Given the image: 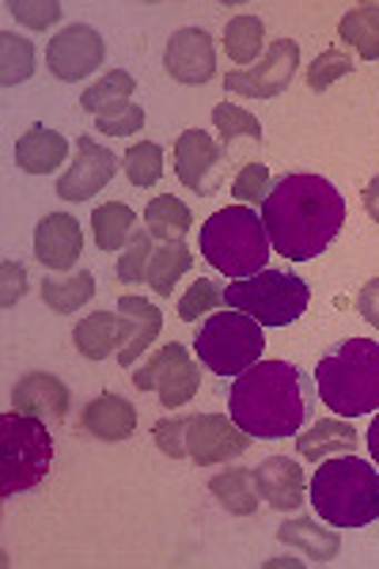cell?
<instances>
[{
    "label": "cell",
    "mask_w": 379,
    "mask_h": 569,
    "mask_svg": "<svg viewBox=\"0 0 379 569\" xmlns=\"http://www.w3.org/2000/svg\"><path fill=\"white\" fill-rule=\"evenodd\" d=\"M262 224L273 254H285L289 262H311L338 240L346 224V198L330 179L296 171L277 179L266 194Z\"/></svg>",
    "instance_id": "obj_1"
},
{
    "label": "cell",
    "mask_w": 379,
    "mask_h": 569,
    "mask_svg": "<svg viewBox=\"0 0 379 569\" xmlns=\"http://www.w3.org/2000/svg\"><path fill=\"white\" fill-rule=\"evenodd\" d=\"M316 380L289 361H258L236 376L228 391V415L258 440H285L303 429L316 410Z\"/></svg>",
    "instance_id": "obj_2"
},
{
    "label": "cell",
    "mask_w": 379,
    "mask_h": 569,
    "mask_svg": "<svg viewBox=\"0 0 379 569\" xmlns=\"http://www.w3.org/2000/svg\"><path fill=\"white\" fill-rule=\"evenodd\" d=\"M308 501L330 528H368L379 520V471L353 452L330 456L311 475Z\"/></svg>",
    "instance_id": "obj_3"
},
{
    "label": "cell",
    "mask_w": 379,
    "mask_h": 569,
    "mask_svg": "<svg viewBox=\"0 0 379 569\" xmlns=\"http://www.w3.org/2000/svg\"><path fill=\"white\" fill-rule=\"evenodd\" d=\"M316 388L322 407L338 418H360L379 410V342L346 338L327 357H319Z\"/></svg>",
    "instance_id": "obj_4"
},
{
    "label": "cell",
    "mask_w": 379,
    "mask_h": 569,
    "mask_svg": "<svg viewBox=\"0 0 379 569\" xmlns=\"http://www.w3.org/2000/svg\"><path fill=\"white\" fill-rule=\"evenodd\" d=\"M198 247L212 270L228 273L232 281L266 270V262H270V254H273L262 217H258L251 206H228V209H220V213H212L206 224H201Z\"/></svg>",
    "instance_id": "obj_5"
},
{
    "label": "cell",
    "mask_w": 379,
    "mask_h": 569,
    "mask_svg": "<svg viewBox=\"0 0 379 569\" xmlns=\"http://www.w3.org/2000/svg\"><path fill=\"white\" fill-rule=\"evenodd\" d=\"M53 463V437L42 418L8 410L0 415V498L34 490Z\"/></svg>",
    "instance_id": "obj_6"
},
{
    "label": "cell",
    "mask_w": 379,
    "mask_h": 569,
    "mask_svg": "<svg viewBox=\"0 0 379 569\" xmlns=\"http://www.w3.org/2000/svg\"><path fill=\"white\" fill-rule=\"evenodd\" d=\"M198 361L206 365L212 376H239L251 365H258V357L266 350V335L262 323L236 308H225L220 316H209L198 327Z\"/></svg>",
    "instance_id": "obj_7"
},
{
    "label": "cell",
    "mask_w": 379,
    "mask_h": 569,
    "mask_svg": "<svg viewBox=\"0 0 379 569\" xmlns=\"http://www.w3.org/2000/svg\"><path fill=\"white\" fill-rule=\"evenodd\" d=\"M311 292L296 273L258 270L251 278H239L225 289V308H236L243 316L258 319L262 327H289L308 311Z\"/></svg>",
    "instance_id": "obj_8"
},
{
    "label": "cell",
    "mask_w": 379,
    "mask_h": 569,
    "mask_svg": "<svg viewBox=\"0 0 379 569\" xmlns=\"http://www.w3.org/2000/svg\"><path fill=\"white\" fill-rule=\"evenodd\" d=\"M133 383H137V391L160 395L163 407H187L201 388V372H198V365H193L187 346L168 342L137 369Z\"/></svg>",
    "instance_id": "obj_9"
},
{
    "label": "cell",
    "mask_w": 379,
    "mask_h": 569,
    "mask_svg": "<svg viewBox=\"0 0 379 569\" xmlns=\"http://www.w3.org/2000/svg\"><path fill=\"white\" fill-rule=\"evenodd\" d=\"M296 69H300V42L277 39V42H270V50L262 53L258 66L228 72L225 88L243 99H273L292 84Z\"/></svg>",
    "instance_id": "obj_10"
},
{
    "label": "cell",
    "mask_w": 379,
    "mask_h": 569,
    "mask_svg": "<svg viewBox=\"0 0 379 569\" xmlns=\"http://www.w3.org/2000/svg\"><path fill=\"white\" fill-rule=\"evenodd\" d=\"M103 53H107V42L96 27L72 23L53 34V42L46 46V66H50L53 77L64 80V84H77V80H88L91 72H99Z\"/></svg>",
    "instance_id": "obj_11"
},
{
    "label": "cell",
    "mask_w": 379,
    "mask_h": 569,
    "mask_svg": "<svg viewBox=\"0 0 379 569\" xmlns=\"http://www.w3.org/2000/svg\"><path fill=\"white\" fill-rule=\"evenodd\" d=\"M251 433L236 426L232 415H193L187 418V456L198 467L228 463L251 448Z\"/></svg>",
    "instance_id": "obj_12"
},
{
    "label": "cell",
    "mask_w": 379,
    "mask_h": 569,
    "mask_svg": "<svg viewBox=\"0 0 379 569\" xmlns=\"http://www.w3.org/2000/svg\"><path fill=\"white\" fill-rule=\"evenodd\" d=\"M118 156L99 144L96 137H77V163L58 179V198L61 201H88L91 194L107 187L110 179L118 176Z\"/></svg>",
    "instance_id": "obj_13"
},
{
    "label": "cell",
    "mask_w": 379,
    "mask_h": 569,
    "mask_svg": "<svg viewBox=\"0 0 379 569\" xmlns=\"http://www.w3.org/2000/svg\"><path fill=\"white\" fill-rule=\"evenodd\" d=\"M220 168H225V144H217L209 133L187 130L174 141V176L187 190L198 194H212L220 182Z\"/></svg>",
    "instance_id": "obj_14"
},
{
    "label": "cell",
    "mask_w": 379,
    "mask_h": 569,
    "mask_svg": "<svg viewBox=\"0 0 379 569\" xmlns=\"http://www.w3.org/2000/svg\"><path fill=\"white\" fill-rule=\"evenodd\" d=\"M163 69H168L171 80L179 84H209L217 77V50H212V39L201 27H179V31L168 39V50H163Z\"/></svg>",
    "instance_id": "obj_15"
},
{
    "label": "cell",
    "mask_w": 379,
    "mask_h": 569,
    "mask_svg": "<svg viewBox=\"0 0 379 569\" xmlns=\"http://www.w3.org/2000/svg\"><path fill=\"white\" fill-rule=\"evenodd\" d=\"M84 251V232L77 217L69 213H46L34 228V259L53 273H69Z\"/></svg>",
    "instance_id": "obj_16"
},
{
    "label": "cell",
    "mask_w": 379,
    "mask_h": 569,
    "mask_svg": "<svg viewBox=\"0 0 379 569\" xmlns=\"http://www.w3.org/2000/svg\"><path fill=\"white\" fill-rule=\"evenodd\" d=\"M258 493L266 505L277 512H296L308 501V479H303V467H296L289 456H270V460L258 463L255 471Z\"/></svg>",
    "instance_id": "obj_17"
},
{
    "label": "cell",
    "mask_w": 379,
    "mask_h": 569,
    "mask_svg": "<svg viewBox=\"0 0 379 569\" xmlns=\"http://www.w3.org/2000/svg\"><path fill=\"white\" fill-rule=\"evenodd\" d=\"M12 407L20 410V415H31L42 421H64L69 418L72 399H69V388H64L53 372H31L16 383Z\"/></svg>",
    "instance_id": "obj_18"
},
{
    "label": "cell",
    "mask_w": 379,
    "mask_h": 569,
    "mask_svg": "<svg viewBox=\"0 0 379 569\" xmlns=\"http://www.w3.org/2000/svg\"><path fill=\"white\" fill-rule=\"evenodd\" d=\"M77 350L88 357V361H107L110 353H122L129 342V323L122 316H110V311H96V316H84L77 323V335H72Z\"/></svg>",
    "instance_id": "obj_19"
},
{
    "label": "cell",
    "mask_w": 379,
    "mask_h": 569,
    "mask_svg": "<svg viewBox=\"0 0 379 569\" xmlns=\"http://www.w3.org/2000/svg\"><path fill=\"white\" fill-rule=\"evenodd\" d=\"M118 316L129 323V342H126V350L118 353V365H122V369H133L137 357H141L148 346L160 338L163 316H160V308L144 297H122L118 300Z\"/></svg>",
    "instance_id": "obj_20"
},
{
    "label": "cell",
    "mask_w": 379,
    "mask_h": 569,
    "mask_svg": "<svg viewBox=\"0 0 379 569\" xmlns=\"http://www.w3.org/2000/svg\"><path fill=\"white\" fill-rule=\"evenodd\" d=\"M80 426H84V433L99 440H126L137 429V407L126 402L122 395H99L84 407Z\"/></svg>",
    "instance_id": "obj_21"
},
{
    "label": "cell",
    "mask_w": 379,
    "mask_h": 569,
    "mask_svg": "<svg viewBox=\"0 0 379 569\" xmlns=\"http://www.w3.org/2000/svg\"><path fill=\"white\" fill-rule=\"evenodd\" d=\"M69 160V141L61 133L46 130V126H31L20 141H16V163L27 176H50Z\"/></svg>",
    "instance_id": "obj_22"
},
{
    "label": "cell",
    "mask_w": 379,
    "mask_h": 569,
    "mask_svg": "<svg viewBox=\"0 0 379 569\" xmlns=\"http://www.w3.org/2000/svg\"><path fill=\"white\" fill-rule=\"evenodd\" d=\"M357 448V429L341 418H327V421H316L308 433L296 437V452L300 460H311V463H322L330 456H346Z\"/></svg>",
    "instance_id": "obj_23"
},
{
    "label": "cell",
    "mask_w": 379,
    "mask_h": 569,
    "mask_svg": "<svg viewBox=\"0 0 379 569\" xmlns=\"http://www.w3.org/2000/svg\"><path fill=\"white\" fill-rule=\"evenodd\" d=\"M277 539L285 547H300L308 555V562H335L338 550H341V536L335 528H319V520L311 517H296V520H285L277 528Z\"/></svg>",
    "instance_id": "obj_24"
},
{
    "label": "cell",
    "mask_w": 379,
    "mask_h": 569,
    "mask_svg": "<svg viewBox=\"0 0 379 569\" xmlns=\"http://www.w3.org/2000/svg\"><path fill=\"white\" fill-rule=\"evenodd\" d=\"M133 91H137L133 72L114 69V72H103V77H99L96 84L80 96V107H84L88 114H96V118H114V114H122V110L133 107V103H129V96H133Z\"/></svg>",
    "instance_id": "obj_25"
},
{
    "label": "cell",
    "mask_w": 379,
    "mask_h": 569,
    "mask_svg": "<svg viewBox=\"0 0 379 569\" xmlns=\"http://www.w3.org/2000/svg\"><path fill=\"white\" fill-rule=\"evenodd\" d=\"M209 490L232 517H251V512H258V498H262L255 471H247V467H228V471L212 475Z\"/></svg>",
    "instance_id": "obj_26"
},
{
    "label": "cell",
    "mask_w": 379,
    "mask_h": 569,
    "mask_svg": "<svg viewBox=\"0 0 379 569\" xmlns=\"http://www.w3.org/2000/svg\"><path fill=\"white\" fill-rule=\"evenodd\" d=\"M91 232H96L99 251H126V243L137 232V213L122 201H107L91 213Z\"/></svg>",
    "instance_id": "obj_27"
},
{
    "label": "cell",
    "mask_w": 379,
    "mask_h": 569,
    "mask_svg": "<svg viewBox=\"0 0 379 569\" xmlns=\"http://www.w3.org/2000/svg\"><path fill=\"white\" fill-rule=\"evenodd\" d=\"M144 228H148V236H152V240L174 243V240H182V236H187L190 228H193V217H190V209L182 206V201L174 198V194H160V198L148 201Z\"/></svg>",
    "instance_id": "obj_28"
},
{
    "label": "cell",
    "mask_w": 379,
    "mask_h": 569,
    "mask_svg": "<svg viewBox=\"0 0 379 569\" xmlns=\"http://www.w3.org/2000/svg\"><path fill=\"white\" fill-rule=\"evenodd\" d=\"M190 266H193V251L182 240L156 247L152 262H148V284H152L156 297H171L182 273H190Z\"/></svg>",
    "instance_id": "obj_29"
},
{
    "label": "cell",
    "mask_w": 379,
    "mask_h": 569,
    "mask_svg": "<svg viewBox=\"0 0 379 569\" xmlns=\"http://www.w3.org/2000/svg\"><path fill=\"white\" fill-rule=\"evenodd\" d=\"M341 42H349L365 61H379V4H357L338 23Z\"/></svg>",
    "instance_id": "obj_30"
},
{
    "label": "cell",
    "mask_w": 379,
    "mask_h": 569,
    "mask_svg": "<svg viewBox=\"0 0 379 569\" xmlns=\"http://www.w3.org/2000/svg\"><path fill=\"white\" fill-rule=\"evenodd\" d=\"M91 297H96V278H91L88 270L64 273V278H46V281H42V300H46V308L58 311V316H69V311L84 308Z\"/></svg>",
    "instance_id": "obj_31"
},
{
    "label": "cell",
    "mask_w": 379,
    "mask_h": 569,
    "mask_svg": "<svg viewBox=\"0 0 379 569\" xmlns=\"http://www.w3.org/2000/svg\"><path fill=\"white\" fill-rule=\"evenodd\" d=\"M225 50L236 66H251V61H262L266 50V27L258 16H236L225 27Z\"/></svg>",
    "instance_id": "obj_32"
},
{
    "label": "cell",
    "mask_w": 379,
    "mask_h": 569,
    "mask_svg": "<svg viewBox=\"0 0 379 569\" xmlns=\"http://www.w3.org/2000/svg\"><path fill=\"white\" fill-rule=\"evenodd\" d=\"M31 72H34V42H27L16 31H4L0 34V84L16 88L23 80H31Z\"/></svg>",
    "instance_id": "obj_33"
},
{
    "label": "cell",
    "mask_w": 379,
    "mask_h": 569,
    "mask_svg": "<svg viewBox=\"0 0 379 569\" xmlns=\"http://www.w3.org/2000/svg\"><path fill=\"white\" fill-rule=\"evenodd\" d=\"M122 168L133 187H156V182L163 179V149L156 141H137L133 149L122 156Z\"/></svg>",
    "instance_id": "obj_34"
},
{
    "label": "cell",
    "mask_w": 379,
    "mask_h": 569,
    "mask_svg": "<svg viewBox=\"0 0 379 569\" xmlns=\"http://www.w3.org/2000/svg\"><path fill=\"white\" fill-rule=\"evenodd\" d=\"M212 126L225 137V144H232L236 137H247V141H262V126L251 110L236 107V103H217L212 107Z\"/></svg>",
    "instance_id": "obj_35"
},
{
    "label": "cell",
    "mask_w": 379,
    "mask_h": 569,
    "mask_svg": "<svg viewBox=\"0 0 379 569\" xmlns=\"http://www.w3.org/2000/svg\"><path fill=\"white\" fill-rule=\"evenodd\" d=\"M148 262H152V236H148V228H137L133 240L126 243V251L118 254V281L126 284L148 281Z\"/></svg>",
    "instance_id": "obj_36"
},
{
    "label": "cell",
    "mask_w": 379,
    "mask_h": 569,
    "mask_svg": "<svg viewBox=\"0 0 379 569\" xmlns=\"http://www.w3.org/2000/svg\"><path fill=\"white\" fill-rule=\"evenodd\" d=\"M217 308H225V289L209 278H198L187 292H182L179 319L182 323H198V316H209V311H217Z\"/></svg>",
    "instance_id": "obj_37"
},
{
    "label": "cell",
    "mask_w": 379,
    "mask_h": 569,
    "mask_svg": "<svg viewBox=\"0 0 379 569\" xmlns=\"http://www.w3.org/2000/svg\"><path fill=\"white\" fill-rule=\"evenodd\" d=\"M349 72H353V58H349V50H341V46H335V50H322L308 69V88L327 91L330 84L346 80Z\"/></svg>",
    "instance_id": "obj_38"
},
{
    "label": "cell",
    "mask_w": 379,
    "mask_h": 569,
    "mask_svg": "<svg viewBox=\"0 0 379 569\" xmlns=\"http://www.w3.org/2000/svg\"><path fill=\"white\" fill-rule=\"evenodd\" d=\"M8 12L23 27H31V31H46V27H53L64 16L58 0H8Z\"/></svg>",
    "instance_id": "obj_39"
},
{
    "label": "cell",
    "mask_w": 379,
    "mask_h": 569,
    "mask_svg": "<svg viewBox=\"0 0 379 569\" xmlns=\"http://www.w3.org/2000/svg\"><path fill=\"white\" fill-rule=\"evenodd\" d=\"M270 168L266 163H243V171L236 176L232 182V194L243 201V206H251V201H266L270 194Z\"/></svg>",
    "instance_id": "obj_40"
},
{
    "label": "cell",
    "mask_w": 379,
    "mask_h": 569,
    "mask_svg": "<svg viewBox=\"0 0 379 569\" xmlns=\"http://www.w3.org/2000/svg\"><path fill=\"white\" fill-rule=\"evenodd\" d=\"M156 448L171 460H190L187 456V418H163L152 426Z\"/></svg>",
    "instance_id": "obj_41"
},
{
    "label": "cell",
    "mask_w": 379,
    "mask_h": 569,
    "mask_svg": "<svg viewBox=\"0 0 379 569\" xmlns=\"http://www.w3.org/2000/svg\"><path fill=\"white\" fill-rule=\"evenodd\" d=\"M144 126V110L141 107H129L122 114L114 118H96V130L107 133V137H129V133H141Z\"/></svg>",
    "instance_id": "obj_42"
},
{
    "label": "cell",
    "mask_w": 379,
    "mask_h": 569,
    "mask_svg": "<svg viewBox=\"0 0 379 569\" xmlns=\"http://www.w3.org/2000/svg\"><path fill=\"white\" fill-rule=\"evenodd\" d=\"M0 273H4V297H0V305L12 308L16 300L27 292V270L20 262H4V266H0Z\"/></svg>",
    "instance_id": "obj_43"
},
{
    "label": "cell",
    "mask_w": 379,
    "mask_h": 569,
    "mask_svg": "<svg viewBox=\"0 0 379 569\" xmlns=\"http://www.w3.org/2000/svg\"><path fill=\"white\" fill-rule=\"evenodd\" d=\"M357 311L360 316L368 319V323H372L376 330H379V278H372L365 284V289H360V297H357Z\"/></svg>",
    "instance_id": "obj_44"
},
{
    "label": "cell",
    "mask_w": 379,
    "mask_h": 569,
    "mask_svg": "<svg viewBox=\"0 0 379 569\" xmlns=\"http://www.w3.org/2000/svg\"><path fill=\"white\" fill-rule=\"evenodd\" d=\"M360 201H365V213L379 224V176L368 179V187H365V194H360Z\"/></svg>",
    "instance_id": "obj_45"
},
{
    "label": "cell",
    "mask_w": 379,
    "mask_h": 569,
    "mask_svg": "<svg viewBox=\"0 0 379 569\" xmlns=\"http://www.w3.org/2000/svg\"><path fill=\"white\" fill-rule=\"evenodd\" d=\"M368 452H372V460L379 463V415L372 418V426H368Z\"/></svg>",
    "instance_id": "obj_46"
}]
</instances>
